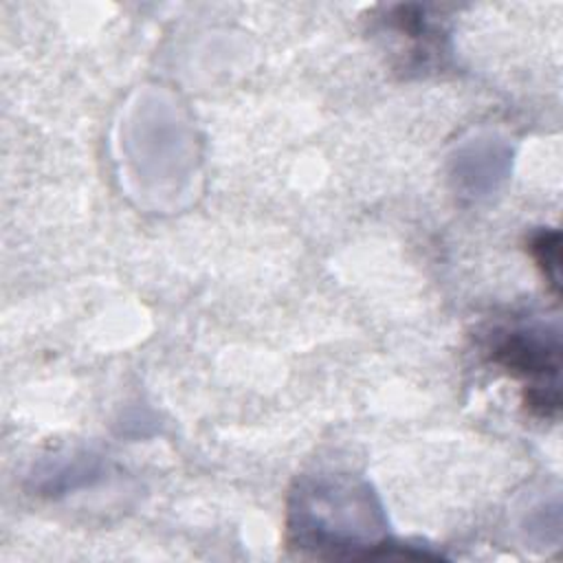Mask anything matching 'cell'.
I'll list each match as a JSON object with an SVG mask.
<instances>
[{"instance_id": "6da1fadb", "label": "cell", "mask_w": 563, "mask_h": 563, "mask_svg": "<svg viewBox=\"0 0 563 563\" xmlns=\"http://www.w3.org/2000/svg\"><path fill=\"white\" fill-rule=\"evenodd\" d=\"M288 541L321 559L391 556L387 519L367 482L319 475L297 484L288 501Z\"/></svg>"}, {"instance_id": "7a4b0ae2", "label": "cell", "mask_w": 563, "mask_h": 563, "mask_svg": "<svg viewBox=\"0 0 563 563\" xmlns=\"http://www.w3.org/2000/svg\"><path fill=\"white\" fill-rule=\"evenodd\" d=\"M559 330L543 323L501 330L490 345L493 361L528 383L526 405L541 416L559 411Z\"/></svg>"}, {"instance_id": "3957f363", "label": "cell", "mask_w": 563, "mask_h": 563, "mask_svg": "<svg viewBox=\"0 0 563 563\" xmlns=\"http://www.w3.org/2000/svg\"><path fill=\"white\" fill-rule=\"evenodd\" d=\"M512 150L504 139L493 134L475 136L457 147L451 161L455 189L471 198L493 194L510 174Z\"/></svg>"}, {"instance_id": "277c9868", "label": "cell", "mask_w": 563, "mask_h": 563, "mask_svg": "<svg viewBox=\"0 0 563 563\" xmlns=\"http://www.w3.org/2000/svg\"><path fill=\"white\" fill-rule=\"evenodd\" d=\"M530 251L537 264L543 268V275L548 277L552 288L559 290V233L539 231L530 242Z\"/></svg>"}]
</instances>
